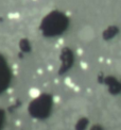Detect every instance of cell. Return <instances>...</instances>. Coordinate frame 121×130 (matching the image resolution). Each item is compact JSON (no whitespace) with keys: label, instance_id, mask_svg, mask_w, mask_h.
<instances>
[{"label":"cell","instance_id":"cell-1","mask_svg":"<svg viewBox=\"0 0 121 130\" xmlns=\"http://www.w3.org/2000/svg\"><path fill=\"white\" fill-rule=\"evenodd\" d=\"M39 95H41V91L38 90V89L34 88V89H31L30 90V96L33 97V98H37Z\"/></svg>","mask_w":121,"mask_h":130}]
</instances>
